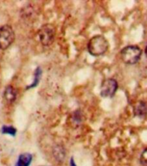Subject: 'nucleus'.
I'll return each mask as SVG.
<instances>
[{"label": "nucleus", "mask_w": 147, "mask_h": 166, "mask_svg": "<svg viewBox=\"0 0 147 166\" xmlns=\"http://www.w3.org/2000/svg\"><path fill=\"white\" fill-rule=\"evenodd\" d=\"M109 47V43L107 40L101 34L94 35L90 39L87 44V49L91 55L97 57L104 54Z\"/></svg>", "instance_id": "obj_1"}, {"label": "nucleus", "mask_w": 147, "mask_h": 166, "mask_svg": "<svg viewBox=\"0 0 147 166\" xmlns=\"http://www.w3.org/2000/svg\"><path fill=\"white\" fill-rule=\"evenodd\" d=\"M142 54V50L138 46H127L124 47L120 53L121 59L127 65H134L139 62Z\"/></svg>", "instance_id": "obj_2"}, {"label": "nucleus", "mask_w": 147, "mask_h": 166, "mask_svg": "<svg viewBox=\"0 0 147 166\" xmlns=\"http://www.w3.org/2000/svg\"><path fill=\"white\" fill-rule=\"evenodd\" d=\"M38 36L42 45L49 47L52 45L55 37V28L52 24H45L38 31Z\"/></svg>", "instance_id": "obj_3"}, {"label": "nucleus", "mask_w": 147, "mask_h": 166, "mask_svg": "<svg viewBox=\"0 0 147 166\" xmlns=\"http://www.w3.org/2000/svg\"><path fill=\"white\" fill-rule=\"evenodd\" d=\"M15 40V32L11 26L3 25L0 28V49L6 50Z\"/></svg>", "instance_id": "obj_4"}, {"label": "nucleus", "mask_w": 147, "mask_h": 166, "mask_svg": "<svg viewBox=\"0 0 147 166\" xmlns=\"http://www.w3.org/2000/svg\"><path fill=\"white\" fill-rule=\"evenodd\" d=\"M118 82L114 78L105 79L101 87V96L104 98L112 97L118 90Z\"/></svg>", "instance_id": "obj_5"}, {"label": "nucleus", "mask_w": 147, "mask_h": 166, "mask_svg": "<svg viewBox=\"0 0 147 166\" xmlns=\"http://www.w3.org/2000/svg\"><path fill=\"white\" fill-rule=\"evenodd\" d=\"M17 97V90L12 86V85H8L3 92V98L4 100L9 102L11 103L13 102H15Z\"/></svg>", "instance_id": "obj_6"}, {"label": "nucleus", "mask_w": 147, "mask_h": 166, "mask_svg": "<svg viewBox=\"0 0 147 166\" xmlns=\"http://www.w3.org/2000/svg\"><path fill=\"white\" fill-rule=\"evenodd\" d=\"M53 156L56 162L60 164L63 163L66 158V152L64 147L62 145H55L53 149Z\"/></svg>", "instance_id": "obj_7"}, {"label": "nucleus", "mask_w": 147, "mask_h": 166, "mask_svg": "<svg viewBox=\"0 0 147 166\" xmlns=\"http://www.w3.org/2000/svg\"><path fill=\"white\" fill-rule=\"evenodd\" d=\"M147 114V104L145 102H139L134 107V115L139 118L146 117Z\"/></svg>", "instance_id": "obj_8"}, {"label": "nucleus", "mask_w": 147, "mask_h": 166, "mask_svg": "<svg viewBox=\"0 0 147 166\" xmlns=\"http://www.w3.org/2000/svg\"><path fill=\"white\" fill-rule=\"evenodd\" d=\"M31 162H32V155L31 153L28 152L22 153L18 158L16 166H30Z\"/></svg>", "instance_id": "obj_9"}, {"label": "nucleus", "mask_w": 147, "mask_h": 166, "mask_svg": "<svg viewBox=\"0 0 147 166\" xmlns=\"http://www.w3.org/2000/svg\"><path fill=\"white\" fill-rule=\"evenodd\" d=\"M42 72V71L41 67H37V69L35 70V72H34V80H33L32 84L31 85L27 86L26 89H31V88H34V87L37 86V84H38V83H39V81L41 79Z\"/></svg>", "instance_id": "obj_10"}, {"label": "nucleus", "mask_w": 147, "mask_h": 166, "mask_svg": "<svg viewBox=\"0 0 147 166\" xmlns=\"http://www.w3.org/2000/svg\"><path fill=\"white\" fill-rule=\"evenodd\" d=\"M1 133L3 134H10L11 136H15L17 133V129L12 126H6L3 125L1 128Z\"/></svg>", "instance_id": "obj_11"}, {"label": "nucleus", "mask_w": 147, "mask_h": 166, "mask_svg": "<svg viewBox=\"0 0 147 166\" xmlns=\"http://www.w3.org/2000/svg\"><path fill=\"white\" fill-rule=\"evenodd\" d=\"M73 118L74 119H72V121L75 122V125H79V123L81 121V114L80 110H76L74 112Z\"/></svg>", "instance_id": "obj_12"}, {"label": "nucleus", "mask_w": 147, "mask_h": 166, "mask_svg": "<svg viewBox=\"0 0 147 166\" xmlns=\"http://www.w3.org/2000/svg\"><path fill=\"white\" fill-rule=\"evenodd\" d=\"M140 164L142 166H147V148L144 150L140 156Z\"/></svg>", "instance_id": "obj_13"}, {"label": "nucleus", "mask_w": 147, "mask_h": 166, "mask_svg": "<svg viewBox=\"0 0 147 166\" xmlns=\"http://www.w3.org/2000/svg\"><path fill=\"white\" fill-rule=\"evenodd\" d=\"M69 165L70 166H77L76 165H75V162H74V160L73 157L70 158V161H69Z\"/></svg>", "instance_id": "obj_14"}, {"label": "nucleus", "mask_w": 147, "mask_h": 166, "mask_svg": "<svg viewBox=\"0 0 147 166\" xmlns=\"http://www.w3.org/2000/svg\"><path fill=\"white\" fill-rule=\"evenodd\" d=\"M145 54H146V56L147 57V45L146 47V49H145Z\"/></svg>", "instance_id": "obj_15"}, {"label": "nucleus", "mask_w": 147, "mask_h": 166, "mask_svg": "<svg viewBox=\"0 0 147 166\" xmlns=\"http://www.w3.org/2000/svg\"><path fill=\"white\" fill-rule=\"evenodd\" d=\"M44 166H46V165H44Z\"/></svg>", "instance_id": "obj_16"}]
</instances>
